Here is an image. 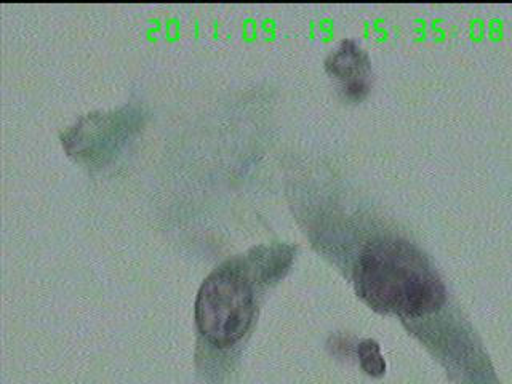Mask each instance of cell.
<instances>
[{
    "instance_id": "obj_2",
    "label": "cell",
    "mask_w": 512,
    "mask_h": 384,
    "mask_svg": "<svg viewBox=\"0 0 512 384\" xmlns=\"http://www.w3.org/2000/svg\"><path fill=\"white\" fill-rule=\"evenodd\" d=\"M255 314V293L242 269L223 266L205 279L196 301L200 333L228 348L247 333Z\"/></svg>"
},
{
    "instance_id": "obj_5",
    "label": "cell",
    "mask_w": 512,
    "mask_h": 384,
    "mask_svg": "<svg viewBox=\"0 0 512 384\" xmlns=\"http://www.w3.org/2000/svg\"><path fill=\"white\" fill-rule=\"evenodd\" d=\"M360 365L368 375L381 376L386 370L383 356H381L380 346L373 340H365L359 344Z\"/></svg>"
},
{
    "instance_id": "obj_4",
    "label": "cell",
    "mask_w": 512,
    "mask_h": 384,
    "mask_svg": "<svg viewBox=\"0 0 512 384\" xmlns=\"http://www.w3.org/2000/svg\"><path fill=\"white\" fill-rule=\"evenodd\" d=\"M325 69L335 77L349 100L359 101L372 87V66L364 48L354 40L346 39L333 50L325 61Z\"/></svg>"
},
{
    "instance_id": "obj_3",
    "label": "cell",
    "mask_w": 512,
    "mask_h": 384,
    "mask_svg": "<svg viewBox=\"0 0 512 384\" xmlns=\"http://www.w3.org/2000/svg\"><path fill=\"white\" fill-rule=\"evenodd\" d=\"M143 119V109L135 104H125L116 111L88 114L63 133L64 148L85 164H108L140 130Z\"/></svg>"
},
{
    "instance_id": "obj_1",
    "label": "cell",
    "mask_w": 512,
    "mask_h": 384,
    "mask_svg": "<svg viewBox=\"0 0 512 384\" xmlns=\"http://www.w3.org/2000/svg\"><path fill=\"white\" fill-rule=\"evenodd\" d=\"M356 290L373 309L421 317L444 304L445 288L428 258L410 242L375 240L357 261Z\"/></svg>"
}]
</instances>
